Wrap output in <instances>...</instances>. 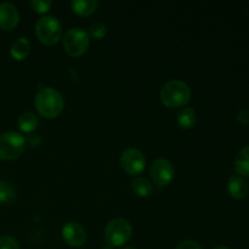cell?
Here are the masks:
<instances>
[{"label":"cell","instance_id":"obj_1","mask_svg":"<svg viewBox=\"0 0 249 249\" xmlns=\"http://www.w3.org/2000/svg\"><path fill=\"white\" fill-rule=\"evenodd\" d=\"M34 106L40 116L45 118H56L62 112L65 101L60 92L53 88H43L34 99Z\"/></svg>","mask_w":249,"mask_h":249},{"label":"cell","instance_id":"obj_2","mask_svg":"<svg viewBox=\"0 0 249 249\" xmlns=\"http://www.w3.org/2000/svg\"><path fill=\"white\" fill-rule=\"evenodd\" d=\"M191 99V89L182 80H170L160 89V100L168 108L185 106Z\"/></svg>","mask_w":249,"mask_h":249},{"label":"cell","instance_id":"obj_3","mask_svg":"<svg viewBox=\"0 0 249 249\" xmlns=\"http://www.w3.org/2000/svg\"><path fill=\"white\" fill-rule=\"evenodd\" d=\"M133 236V228L125 219H113L105 228V241L111 247H121L125 245Z\"/></svg>","mask_w":249,"mask_h":249},{"label":"cell","instance_id":"obj_4","mask_svg":"<svg viewBox=\"0 0 249 249\" xmlns=\"http://www.w3.org/2000/svg\"><path fill=\"white\" fill-rule=\"evenodd\" d=\"M26 147V139L16 131H7L0 135V160H12L19 157Z\"/></svg>","mask_w":249,"mask_h":249},{"label":"cell","instance_id":"obj_5","mask_svg":"<svg viewBox=\"0 0 249 249\" xmlns=\"http://www.w3.org/2000/svg\"><path fill=\"white\" fill-rule=\"evenodd\" d=\"M63 48L72 57H79L89 48V34L83 28H71L63 36Z\"/></svg>","mask_w":249,"mask_h":249},{"label":"cell","instance_id":"obj_6","mask_svg":"<svg viewBox=\"0 0 249 249\" xmlns=\"http://www.w3.org/2000/svg\"><path fill=\"white\" fill-rule=\"evenodd\" d=\"M36 34L41 43L53 45L62 36V26L56 17L44 16L36 22Z\"/></svg>","mask_w":249,"mask_h":249},{"label":"cell","instance_id":"obj_7","mask_svg":"<svg viewBox=\"0 0 249 249\" xmlns=\"http://www.w3.org/2000/svg\"><path fill=\"white\" fill-rule=\"evenodd\" d=\"M121 165L126 174L139 175L146 167L145 156L138 148H126L121 156Z\"/></svg>","mask_w":249,"mask_h":249},{"label":"cell","instance_id":"obj_8","mask_svg":"<svg viewBox=\"0 0 249 249\" xmlns=\"http://www.w3.org/2000/svg\"><path fill=\"white\" fill-rule=\"evenodd\" d=\"M151 179L158 186H167L174 178V165L165 158L155 160L150 169Z\"/></svg>","mask_w":249,"mask_h":249},{"label":"cell","instance_id":"obj_9","mask_svg":"<svg viewBox=\"0 0 249 249\" xmlns=\"http://www.w3.org/2000/svg\"><path fill=\"white\" fill-rule=\"evenodd\" d=\"M63 241L71 247H80L87 241V232L80 224L70 221L62 228Z\"/></svg>","mask_w":249,"mask_h":249},{"label":"cell","instance_id":"obj_10","mask_svg":"<svg viewBox=\"0 0 249 249\" xmlns=\"http://www.w3.org/2000/svg\"><path fill=\"white\" fill-rule=\"evenodd\" d=\"M19 12L15 5L10 2L0 4V28L4 31H11L18 24Z\"/></svg>","mask_w":249,"mask_h":249},{"label":"cell","instance_id":"obj_11","mask_svg":"<svg viewBox=\"0 0 249 249\" xmlns=\"http://www.w3.org/2000/svg\"><path fill=\"white\" fill-rule=\"evenodd\" d=\"M248 184L243 178L233 175L228 180V192L232 198L242 199L248 195Z\"/></svg>","mask_w":249,"mask_h":249},{"label":"cell","instance_id":"obj_12","mask_svg":"<svg viewBox=\"0 0 249 249\" xmlns=\"http://www.w3.org/2000/svg\"><path fill=\"white\" fill-rule=\"evenodd\" d=\"M29 51H31V43L27 38H18L12 43L11 49H10V53L12 57L17 61H22L28 56Z\"/></svg>","mask_w":249,"mask_h":249},{"label":"cell","instance_id":"obj_13","mask_svg":"<svg viewBox=\"0 0 249 249\" xmlns=\"http://www.w3.org/2000/svg\"><path fill=\"white\" fill-rule=\"evenodd\" d=\"M235 170L240 175L249 177V145L241 148L236 155Z\"/></svg>","mask_w":249,"mask_h":249},{"label":"cell","instance_id":"obj_14","mask_svg":"<svg viewBox=\"0 0 249 249\" xmlns=\"http://www.w3.org/2000/svg\"><path fill=\"white\" fill-rule=\"evenodd\" d=\"M99 6L97 0H73L72 9L75 14L80 16H89L94 14Z\"/></svg>","mask_w":249,"mask_h":249},{"label":"cell","instance_id":"obj_15","mask_svg":"<svg viewBox=\"0 0 249 249\" xmlns=\"http://www.w3.org/2000/svg\"><path fill=\"white\" fill-rule=\"evenodd\" d=\"M39 125V118L33 112H24L18 118V126L24 133H32Z\"/></svg>","mask_w":249,"mask_h":249},{"label":"cell","instance_id":"obj_16","mask_svg":"<svg viewBox=\"0 0 249 249\" xmlns=\"http://www.w3.org/2000/svg\"><path fill=\"white\" fill-rule=\"evenodd\" d=\"M196 112L191 107H186L182 111L179 112L177 117V122L179 124L180 128L182 129H190L196 124Z\"/></svg>","mask_w":249,"mask_h":249},{"label":"cell","instance_id":"obj_17","mask_svg":"<svg viewBox=\"0 0 249 249\" xmlns=\"http://www.w3.org/2000/svg\"><path fill=\"white\" fill-rule=\"evenodd\" d=\"M131 189L139 197H148L152 192V184L146 178H136L131 182Z\"/></svg>","mask_w":249,"mask_h":249},{"label":"cell","instance_id":"obj_18","mask_svg":"<svg viewBox=\"0 0 249 249\" xmlns=\"http://www.w3.org/2000/svg\"><path fill=\"white\" fill-rule=\"evenodd\" d=\"M16 197V190L14 185L7 181H0V204H6L14 201Z\"/></svg>","mask_w":249,"mask_h":249},{"label":"cell","instance_id":"obj_19","mask_svg":"<svg viewBox=\"0 0 249 249\" xmlns=\"http://www.w3.org/2000/svg\"><path fill=\"white\" fill-rule=\"evenodd\" d=\"M106 32H107V27L104 22H94L91 26L89 27V36H92L94 39L96 40H100V39L104 38L106 36Z\"/></svg>","mask_w":249,"mask_h":249},{"label":"cell","instance_id":"obj_20","mask_svg":"<svg viewBox=\"0 0 249 249\" xmlns=\"http://www.w3.org/2000/svg\"><path fill=\"white\" fill-rule=\"evenodd\" d=\"M0 249H21L16 238L11 236H0Z\"/></svg>","mask_w":249,"mask_h":249},{"label":"cell","instance_id":"obj_21","mask_svg":"<svg viewBox=\"0 0 249 249\" xmlns=\"http://www.w3.org/2000/svg\"><path fill=\"white\" fill-rule=\"evenodd\" d=\"M53 6V2L50 0H33L32 1V7L39 14H45Z\"/></svg>","mask_w":249,"mask_h":249},{"label":"cell","instance_id":"obj_22","mask_svg":"<svg viewBox=\"0 0 249 249\" xmlns=\"http://www.w3.org/2000/svg\"><path fill=\"white\" fill-rule=\"evenodd\" d=\"M175 249H202V247L198 245V243L195 242V241L187 240V241H182V242H180Z\"/></svg>","mask_w":249,"mask_h":249},{"label":"cell","instance_id":"obj_23","mask_svg":"<svg viewBox=\"0 0 249 249\" xmlns=\"http://www.w3.org/2000/svg\"><path fill=\"white\" fill-rule=\"evenodd\" d=\"M40 142H41V139L39 138L38 135H33V136H29V139H28V143H29V146H31V147H38L39 145H40Z\"/></svg>","mask_w":249,"mask_h":249},{"label":"cell","instance_id":"obj_24","mask_svg":"<svg viewBox=\"0 0 249 249\" xmlns=\"http://www.w3.org/2000/svg\"><path fill=\"white\" fill-rule=\"evenodd\" d=\"M237 118L241 123H248L249 122V111H246V109L241 111L240 113H238Z\"/></svg>","mask_w":249,"mask_h":249},{"label":"cell","instance_id":"obj_25","mask_svg":"<svg viewBox=\"0 0 249 249\" xmlns=\"http://www.w3.org/2000/svg\"><path fill=\"white\" fill-rule=\"evenodd\" d=\"M213 249H230V248L226 247V246H216V247H214Z\"/></svg>","mask_w":249,"mask_h":249},{"label":"cell","instance_id":"obj_26","mask_svg":"<svg viewBox=\"0 0 249 249\" xmlns=\"http://www.w3.org/2000/svg\"><path fill=\"white\" fill-rule=\"evenodd\" d=\"M101 249H113V247H111V246H106V247H102Z\"/></svg>","mask_w":249,"mask_h":249},{"label":"cell","instance_id":"obj_27","mask_svg":"<svg viewBox=\"0 0 249 249\" xmlns=\"http://www.w3.org/2000/svg\"><path fill=\"white\" fill-rule=\"evenodd\" d=\"M122 249H136V248H133V247H124V248H122Z\"/></svg>","mask_w":249,"mask_h":249}]
</instances>
